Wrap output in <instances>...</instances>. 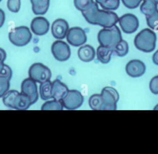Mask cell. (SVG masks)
Instances as JSON below:
<instances>
[{"label": "cell", "instance_id": "obj_1", "mask_svg": "<svg viewBox=\"0 0 158 154\" xmlns=\"http://www.w3.org/2000/svg\"><path fill=\"white\" fill-rule=\"evenodd\" d=\"M86 20L91 24L109 28L118 22V17L114 12L99 9L98 3L94 2L86 11L81 12Z\"/></svg>", "mask_w": 158, "mask_h": 154}, {"label": "cell", "instance_id": "obj_2", "mask_svg": "<svg viewBox=\"0 0 158 154\" xmlns=\"http://www.w3.org/2000/svg\"><path fill=\"white\" fill-rule=\"evenodd\" d=\"M157 36L155 32L149 28H144L135 37L134 45L139 51L152 52L156 48Z\"/></svg>", "mask_w": 158, "mask_h": 154}, {"label": "cell", "instance_id": "obj_3", "mask_svg": "<svg viewBox=\"0 0 158 154\" xmlns=\"http://www.w3.org/2000/svg\"><path fill=\"white\" fill-rule=\"evenodd\" d=\"M98 40L100 45L114 48L122 40L120 29L117 25L101 29L98 34Z\"/></svg>", "mask_w": 158, "mask_h": 154}, {"label": "cell", "instance_id": "obj_4", "mask_svg": "<svg viewBox=\"0 0 158 154\" xmlns=\"http://www.w3.org/2000/svg\"><path fill=\"white\" fill-rule=\"evenodd\" d=\"M32 38L30 29L26 26H20L13 28L9 33L10 41L17 46L27 45Z\"/></svg>", "mask_w": 158, "mask_h": 154}, {"label": "cell", "instance_id": "obj_5", "mask_svg": "<svg viewBox=\"0 0 158 154\" xmlns=\"http://www.w3.org/2000/svg\"><path fill=\"white\" fill-rule=\"evenodd\" d=\"M29 77L36 82L41 83L49 80L51 77V70L40 62L33 64L28 71Z\"/></svg>", "mask_w": 158, "mask_h": 154}, {"label": "cell", "instance_id": "obj_6", "mask_svg": "<svg viewBox=\"0 0 158 154\" xmlns=\"http://www.w3.org/2000/svg\"><path fill=\"white\" fill-rule=\"evenodd\" d=\"M103 99L102 110H115L119 100L118 92L112 87H105L101 93Z\"/></svg>", "mask_w": 158, "mask_h": 154}, {"label": "cell", "instance_id": "obj_7", "mask_svg": "<svg viewBox=\"0 0 158 154\" xmlns=\"http://www.w3.org/2000/svg\"><path fill=\"white\" fill-rule=\"evenodd\" d=\"M83 101L84 98L80 92L77 90H69L61 102L66 109H76L82 105Z\"/></svg>", "mask_w": 158, "mask_h": 154}, {"label": "cell", "instance_id": "obj_8", "mask_svg": "<svg viewBox=\"0 0 158 154\" xmlns=\"http://www.w3.org/2000/svg\"><path fill=\"white\" fill-rule=\"evenodd\" d=\"M51 52L54 58L60 62L67 61L71 54L69 46L67 43L62 40H57L52 43Z\"/></svg>", "mask_w": 158, "mask_h": 154}, {"label": "cell", "instance_id": "obj_9", "mask_svg": "<svg viewBox=\"0 0 158 154\" xmlns=\"http://www.w3.org/2000/svg\"><path fill=\"white\" fill-rule=\"evenodd\" d=\"M119 25L125 33H133L139 27V20L136 16L133 14H125L118 19Z\"/></svg>", "mask_w": 158, "mask_h": 154}, {"label": "cell", "instance_id": "obj_10", "mask_svg": "<svg viewBox=\"0 0 158 154\" xmlns=\"http://www.w3.org/2000/svg\"><path fill=\"white\" fill-rule=\"evenodd\" d=\"M67 42L73 46H80L86 42L87 37L83 29L78 27L70 28L66 36Z\"/></svg>", "mask_w": 158, "mask_h": 154}, {"label": "cell", "instance_id": "obj_11", "mask_svg": "<svg viewBox=\"0 0 158 154\" xmlns=\"http://www.w3.org/2000/svg\"><path fill=\"white\" fill-rule=\"evenodd\" d=\"M21 92L30 98L32 104L37 101L38 99L37 85L36 82L30 77L25 79L22 82Z\"/></svg>", "mask_w": 158, "mask_h": 154}, {"label": "cell", "instance_id": "obj_12", "mask_svg": "<svg viewBox=\"0 0 158 154\" xmlns=\"http://www.w3.org/2000/svg\"><path fill=\"white\" fill-rule=\"evenodd\" d=\"M125 71L127 74L131 77H139L146 71L144 63L139 59H132L126 65Z\"/></svg>", "mask_w": 158, "mask_h": 154}, {"label": "cell", "instance_id": "obj_13", "mask_svg": "<svg viewBox=\"0 0 158 154\" xmlns=\"http://www.w3.org/2000/svg\"><path fill=\"white\" fill-rule=\"evenodd\" d=\"M69 30V24L63 19H57L52 24L51 33L55 38L64 39L66 37Z\"/></svg>", "mask_w": 158, "mask_h": 154}, {"label": "cell", "instance_id": "obj_14", "mask_svg": "<svg viewBox=\"0 0 158 154\" xmlns=\"http://www.w3.org/2000/svg\"><path fill=\"white\" fill-rule=\"evenodd\" d=\"M30 27L34 34L39 36L44 35L49 30V22L45 17H36L32 20Z\"/></svg>", "mask_w": 158, "mask_h": 154}, {"label": "cell", "instance_id": "obj_15", "mask_svg": "<svg viewBox=\"0 0 158 154\" xmlns=\"http://www.w3.org/2000/svg\"><path fill=\"white\" fill-rule=\"evenodd\" d=\"M67 86L60 80L56 79L52 83V98L61 101L69 92Z\"/></svg>", "mask_w": 158, "mask_h": 154}, {"label": "cell", "instance_id": "obj_16", "mask_svg": "<svg viewBox=\"0 0 158 154\" xmlns=\"http://www.w3.org/2000/svg\"><path fill=\"white\" fill-rule=\"evenodd\" d=\"M96 52L94 48L89 45L81 46L78 50V56L83 62H88L94 59Z\"/></svg>", "mask_w": 158, "mask_h": 154}, {"label": "cell", "instance_id": "obj_17", "mask_svg": "<svg viewBox=\"0 0 158 154\" xmlns=\"http://www.w3.org/2000/svg\"><path fill=\"white\" fill-rule=\"evenodd\" d=\"M114 53L112 48L99 45L96 51V55L98 59L103 64L109 62L111 59V55Z\"/></svg>", "mask_w": 158, "mask_h": 154}, {"label": "cell", "instance_id": "obj_18", "mask_svg": "<svg viewBox=\"0 0 158 154\" xmlns=\"http://www.w3.org/2000/svg\"><path fill=\"white\" fill-rule=\"evenodd\" d=\"M32 11L35 15L45 14L49 8V0H30Z\"/></svg>", "mask_w": 158, "mask_h": 154}, {"label": "cell", "instance_id": "obj_19", "mask_svg": "<svg viewBox=\"0 0 158 154\" xmlns=\"http://www.w3.org/2000/svg\"><path fill=\"white\" fill-rule=\"evenodd\" d=\"M32 105L30 98L23 93H19L14 102V109L18 110L27 109Z\"/></svg>", "mask_w": 158, "mask_h": 154}, {"label": "cell", "instance_id": "obj_20", "mask_svg": "<svg viewBox=\"0 0 158 154\" xmlns=\"http://www.w3.org/2000/svg\"><path fill=\"white\" fill-rule=\"evenodd\" d=\"M143 2L140 6V11L146 16L150 15L154 13L157 9V4L154 0H143Z\"/></svg>", "mask_w": 158, "mask_h": 154}, {"label": "cell", "instance_id": "obj_21", "mask_svg": "<svg viewBox=\"0 0 158 154\" xmlns=\"http://www.w3.org/2000/svg\"><path fill=\"white\" fill-rule=\"evenodd\" d=\"M40 94L43 100H47L52 98V82L50 80L40 83Z\"/></svg>", "mask_w": 158, "mask_h": 154}, {"label": "cell", "instance_id": "obj_22", "mask_svg": "<svg viewBox=\"0 0 158 154\" xmlns=\"http://www.w3.org/2000/svg\"><path fill=\"white\" fill-rule=\"evenodd\" d=\"M19 93V92L15 90H8L2 96L4 105L9 108H14V102Z\"/></svg>", "mask_w": 158, "mask_h": 154}, {"label": "cell", "instance_id": "obj_23", "mask_svg": "<svg viewBox=\"0 0 158 154\" xmlns=\"http://www.w3.org/2000/svg\"><path fill=\"white\" fill-rule=\"evenodd\" d=\"M89 105L93 110H102L103 106V99L101 95H92L89 98Z\"/></svg>", "mask_w": 158, "mask_h": 154}, {"label": "cell", "instance_id": "obj_24", "mask_svg": "<svg viewBox=\"0 0 158 154\" xmlns=\"http://www.w3.org/2000/svg\"><path fill=\"white\" fill-rule=\"evenodd\" d=\"M113 49L114 53H115L117 56L118 57H123L127 54L129 51L128 43L125 40H122L113 48Z\"/></svg>", "mask_w": 158, "mask_h": 154}, {"label": "cell", "instance_id": "obj_25", "mask_svg": "<svg viewBox=\"0 0 158 154\" xmlns=\"http://www.w3.org/2000/svg\"><path fill=\"white\" fill-rule=\"evenodd\" d=\"M63 105L61 101L53 100L46 101L41 106L42 110H62Z\"/></svg>", "mask_w": 158, "mask_h": 154}, {"label": "cell", "instance_id": "obj_26", "mask_svg": "<svg viewBox=\"0 0 158 154\" xmlns=\"http://www.w3.org/2000/svg\"><path fill=\"white\" fill-rule=\"evenodd\" d=\"M146 22L148 27L152 30L158 31V10L152 14L146 16Z\"/></svg>", "mask_w": 158, "mask_h": 154}, {"label": "cell", "instance_id": "obj_27", "mask_svg": "<svg viewBox=\"0 0 158 154\" xmlns=\"http://www.w3.org/2000/svg\"><path fill=\"white\" fill-rule=\"evenodd\" d=\"M93 2V0H74L75 7L81 12L88 9Z\"/></svg>", "mask_w": 158, "mask_h": 154}, {"label": "cell", "instance_id": "obj_28", "mask_svg": "<svg viewBox=\"0 0 158 154\" xmlns=\"http://www.w3.org/2000/svg\"><path fill=\"white\" fill-rule=\"evenodd\" d=\"M120 5V0H107L105 2L101 4V7L107 11H114L118 9Z\"/></svg>", "mask_w": 158, "mask_h": 154}, {"label": "cell", "instance_id": "obj_29", "mask_svg": "<svg viewBox=\"0 0 158 154\" xmlns=\"http://www.w3.org/2000/svg\"><path fill=\"white\" fill-rule=\"evenodd\" d=\"M10 80L7 78L0 76V98L9 90L10 87Z\"/></svg>", "mask_w": 158, "mask_h": 154}, {"label": "cell", "instance_id": "obj_30", "mask_svg": "<svg viewBox=\"0 0 158 154\" xmlns=\"http://www.w3.org/2000/svg\"><path fill=\"white\" fill-rule=\"evenodd\" d=\"M20 0H7V6L12 12H18L20 8Z\"/></svg>", "mask_w": 158, "mask_h": 154}, {"label": "cell", "instance_id": "obj_31", "mask_svg": "<svg viewBox=\"0 0 158 154\" xmlns=\"http://www.w3.org/2000/svg\"><path fill=\"white\" fill-rule=\"evenodd\" d=\"M149 89L153 94H158V75L151 79L149 82Z\"/></svg>", "mask_w": 158, "mask_h": 154}, {"label": "cell", "instance_id": "obj_32", "mask_svg": "<svg viewBox=\"0 0 158 154\" xmlns=\"http://www.w3.org/2000/svg\"><path fill=\"white\" fill-rule=\"evenodd\" d=\"M143 0H122L123 5L128 9L136 8Z\"/></svg>", "mask_w": 158, "mask_h": 154}, {"label": "cell", "instance_id": "obj_33", "mask_svg": "<svg viewBox=\"0 0 158 154\" xmlns=\"http://www.w3.org/2000/svg\"><path fill=\"white\" fill-rule=\"evenodd\" d=\"M12 69L9 66L4 64L3 69L0 73V76L7 78L9 80H10L12 78Z\"/></svg>", "mask_w": 158, "mask_h": 154}, {"label": "cell", "instance_id": "obj_34", "mask_svg": "<svg viewBox=\"0 0 158 154\" xmlns=\"http://www.w3.org/2000/svg\"><path fill=\"white\" fill-rule=\"evenodd\" d=\"M5 21V13L4 11L0 9V28L2 27Z\"/></svg>", "mask_w": 158, "mask_h": 154}, {"label": "cell", "instance_id": "obj_35", "mask_svg": "<svg viewBox=\"0 0 158 154\" xmlns=\"http://www.w3.org/2000/svg\"><path fill=\"white\" fill-rule=\"evenodd\" d=\"M6 58V53L1 48H0V62H4Z\"/></svg>", "mask_w": 158, "mask_h": 154}, {"label": "cell", "instance_id": "obj_36", "mask_svg": "<svg viewBox=\"0 0 158 154\" xmlns=\"http://www.w3.org/2000/svg\"><path fill=\"white\" fill-rule=\"evenodd\" d=\"M152 61L153 62L158 66V50H157L152 56Z\"/></svg>", "mask_w": 158, "mask_h": 154}, {"label": "cell", "instance_id": "obj_37", "mask_svg": "<svg viewBox=\"0 0 158 154\" xmlns=\"http://www.w3.org/2000/svg\"><path fill=\"white\" fill-rule=\"evenodd\" d=\"M96 1V2H97L98 4H99V5L102 4V3L105 2L107 0H95Z\"/></svg>", "mask_w": 158, "mask_h": 154}, {"label": "cell", "instance_id": "obj_38", "mask_svg": "<svg viewBox=\"0 0 158 154\" xmlns=\"http://www.w3.org/2000/svg\"><path fill=\"white\" fill-rule=\"evenodd\" d=\"M4 65V62H0V73H1V72L2 71V69H3Z\"/></svg>", "mask_w": 158, "mask_h": 154}, {"label": "cell", "instance_id": "obj_39", "mask_svg": "<svg viewBox=\"0 0 158 154\" xmlns=\"http://www.w3.org/2000/svg\"><path fill=\"white\" fill-rule=\"evenodd\" d=\"M154 109H158V105H157L155 106V108H154Z\"/></svg>", "mask_w": 158, "mask_h": 154}, {"label": "cell", "instance_id": "obj_40", "mask_svg": "<svg viewBox=\"0 0 158 154\" xmlns=\"http://www.w3.org/2000/svg\"><path fill=\"white\" fill-rule=\"evenodd\" d=\"M154 1H155V2L158 4V0H154Z\"/></svg>", "mask_w": 158, "mask_h": 154}, {"label": "cell", "instance_id": "obj_41", "mask_svg": "<svg viewBox=\"0 0 158 154\" xmlns=\"http://www.w3.org/2000/svg\"><path fill=\"white\" fill-rule=\"evenodd\" d=\"M1 0H0V2H1Z\"/></svg>", "mask_w": 158, "mask_h": 154}]
</instances>
